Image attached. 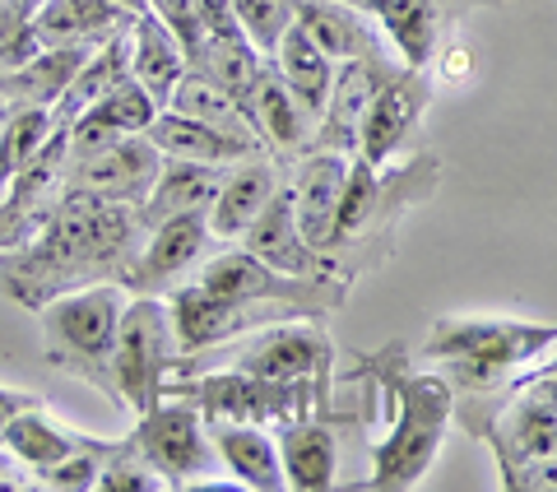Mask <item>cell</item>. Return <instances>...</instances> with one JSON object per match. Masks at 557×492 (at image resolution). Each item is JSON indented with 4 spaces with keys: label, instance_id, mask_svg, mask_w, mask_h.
Listing matches in <instances>:
<instances>
[{
    "label": "cell",
    "instance_id": "cell-1",
    "mask_svg": "<svg viewBox=\"0 0 557 492\" xmlns=\"http://www.w3.org/2000/svg\"><path fill=\"white\" fill-rule=\"evenodd\" d=\"M145 242L135 205L65 190L28 242L0 251V297L38 311L42 303L89 284H121Z\"/></svg>",
    "mask_w": 557,
    "mask_h": 492
},
{
    "label": "cell",
    "instance_id": "cell-2",
    "mask_svg": "<svg viewBox=\"0 0 557 492\" xmlns=\"http://www.w3.org/2000/svg\"><path fill=\"white\" fill-rule=\"evenodd\" d=\"M557 344V325L520 321V316H442L432 325L423 354L442 367L456 404H483V428L511 385ZM483 436V432H479Z\"/></svg>",
    "mask_w": 557,
    "mask_h": 492
},
{
    "label": "cell",
    "instance_id": "cell-3",
    "mask_svg": "<svg viewBox=\"0 0 557 492\" xmlns=\"http://www.w3.org/2000/svg\"><path fill=\"white\" fill-rule=\"evenodd\" d=\"M386 391L395 399L391 436L372 451V479L368 488L405 492L423 483V473L437 465L446 428L456 418V391L442 372H405L399 362L386 367Z\"/></svg>",
    "mask_w": 557,
    "mask_h": 492
},
{
    "label": "cell",
    "instance_id": "cell-4",
    "mask_svg": "<svg viewBox=\"0 0 557 492\" xmlns=\"http://www.w3.org/2000/svg\"><path fill=\"white\" fill-rule=\"evenodd\" d=\"M126 303H131V293L121 284H89V288L61 293L38 307L47 362L84 385H98L116 409H121V395H116V377H112V348H116V330H121Z\"/></svg>",
    "mask_w": 557,
    "mask_h": 492
},
{
    "label": "cell",
    "instance_id": "cell-5",
    "mask_svg": "<svg viewBox=\"0 0 557 492\" xmlns=\"http://www.w3.org/2000/svg\"><path fill=\"white\" fill-rule=\"evenodd\" d=\"M177 362H182V348H177V330H172L168 297L131 293L126 311H121L116 348H112V377H116L121 409L139 414L149 404H159L172 372H177Z\"/></svg>",
    "mask_w": 557,
    "mask_h": 492
},
{
    "label": "cell",
    "instance_id": "cell-6",
    "mask_svg": "<svg viewBox=\"0 0 557 492\" xmlns=\"http://www.w3.org/2000/svg\"><path fill=\"white\" fill-rule=\"evenodd\" d=\"M209 354H223L219 367H237V372L284 381V385H325L330 391V367H335V348L321 330L317 316H288L265 330H251L233 344H219Z\"/></svg>",
    "mask_w": 557,
    "mask_h": 492
},
{
    "label": "cell",
    "instance_id": "cell-7",
    "mask_svg": "<svg viewBox=\"0 0 557 492\" xmlns=\"http://www.w3.org/2000/svg\"><path fill=\"white\" fill-rule=\"evenodd\" d=\"M70 112L51 108V135L42 149L14 172V182L0 196V251L28 242L51 219V209L65 196V172H70Z\"/></svg>",
    "mask_w": 557,
    "mask_h": 492
},
{
    "label": "cell",
    "instance_id": "cell-8",
    "mask_svg": "<svg viewBox=\"0 0 557 492\" xmlns=\"http://www.w3.org/2000/svg\"><path fill=\"white\" fill-rule=\"evenodd\" d=\"M131 451L145 465H153L168 479V488H186L196 483L209 469V455H214V442H209V423L196 404H186L177 395H163L159 404L139 409V423L126 436Z\"/></svg>",
    "mask_w": 557,
    "mask_h": 492
},
{
    "label": "cell",
    "instance_id": "cell-9",
    "mask_svg": "<svg viewBox=\"0 0 557 492\" xmlns=\"http://www.w3.org/2000/svg\"><path fill=\"white\" fill-rule=\"evenodd\" d=\"M219 237L209 227V214H177L145 227V242L135 251V266L121 279L126 293H172L177 284H186L209 256L219 251Z\"/></svg>",
    "mask_w": 557,
    "mask_h": 492
},
{
    "label": "cell",
    "instance_id": "cell-10",
    "mask_svg": "<svg viewBox=\"0 0 557 492\" xmlns=\"http://www.w3.org/2000/svg\"><path fill=\"white\" fill-rule=\"evenodd\" d=\"M159 172H163V153L139 131V135H121L84 158H70L65 190H84V196H102V200L139 209L149 196V186L159 182Z\"/></svg>",
    "mask_w": 557,
    "mask_h": 492
},
{
    "label": "cell",
    "instance_id": "cell-11",
    "mask_svg": "<svg viewBox=\"0 0 557 492\" xmlns=\"http://www.w3.org/2000/svg\"><path fill=\"white\" fill-rule=\"evenodd\" d=\"M428 102H432L428 70L399 65L395 75L376 89V98L368 102V112H362V126H358V158H362V163L386 168L391 158L405 149V139L418 131Z\"/></svg>",
    "mask_w": 557,
    "mask_h": 492
},
{
    "label": "cell",
    "instance_id": "cell-12",
    "mask_svg": "<svg viewBox=\"0 0 557 492\" xmlns=\"http://www.w3.org/2000/svg\"><path fill=\"white\" fill-rule=\"evenodd\" d=\"M242 108H247L251 131L274 163H293V158H302L311 145H317V112L278 79V70L270 61L256 75L247 98H242Z\"/></svg>",
    "mask_w": 557,
    "mask_h": 492
},
{
    "label": "cell",
    "instance_id": "cell-13",
    "mask_svg": "<svg viewBox=\"0 0 557 492\" xmlns=\"http://www.w3.org/2000/svg\"><path fill=\"white\" fill-rule=\"evenodd\" d=\"M348 163H354V153L307 149L302 158H293V172L284 177L288 196H293V209H298L302 233L321 256L330 251V242H335L344 186H348Z\"/></svg>",
    "mask_w": 557,
    "mask_h": 492
},
{
    "label": "cell",
    "instance_id": "cell-14",
    "mask_svg": "<svg viewBox=\"0 0 557 492\" xmlns=\"http://www.w3.org/2000/svg\"><path fill=\"white\" fill-rule=\"evenodd\" d=\"M405 65V61H399ZM391 51L381 57H362V61H344L335 65V84H330V98L321 108V121H317V145L311 149H335V153H358V126H362V112L368 102L376 98V89L386 84L395 70Z\"/></svg>",
    "mask_w": 557,
    "mask_h": 492
},
{
    "label": "cell",
    "instance_id": "cell-15",
    "mask_svg": "<svg viewBox=\"0 0 557 492\" xmlns=\"http://www.w3.org/2000/svg\"><path fill=\"white\" fill-rule=\"evenodd\" d=\"M483 436H493L497 451V469H511L534 455H553L557 451V409L520 377L511 385V395L497 404V414L487 418Z\"/></svg>",
    "mask_w": 557,
    "mask_h": 492
},
{
    "label": "cell",
    "instance_id": "cell-16",
    "mask_svg": "<svg viewBox=\"0 0 557 492\" xmlns=\"http://www.w3.org/2000/svg\"><path fill=\"white\" fill-rule=\"evenodd\" d=\"M298 28L335 65L391 51V38L381 33V24L362 5H348V0H298Z\"/></svg>",
    "mask_w": 557,
    "mask_h": 492
},
{
    "label": "cell",
    "instance_id": "cell-17",
    "mask_svg": "<svg viewBox=\"0 0 557 492\" xmlns=\"http://www.w3.org/2000/svg\"><path fill=\"white\" fill-rule=\"evenodd\" d=\"M242 246H247L256 260H265L270 270H278V274H321L325 270V256L307 242L302 223H298V209H293L288 182L274 190V200L260 209L256 223L242 233Z\"/></svg>",
    "mask_w": 557,
    "mask_h": 492
},
{
    "label": "cell",
    "instance_id": "cell-18",
    "mask_svg": "<svg viewBox=\"0 0 557 492\" xmlns=\"http://www.w3.org/2000/svg\"><path fill=\"white\" fill-rule=\"evenodd\" d=\"M153 116H159V102L149 98V89L135 75H126L116 89H108L98 102H89V108L70 121V158L94 153V149L112 145V139H121V135L149 131Z\"/></svg>",
    "mask_w": 557,
    "mask_h": 492
},
{
    "label": "cell",
    "instance_id": "cell-19",
    "mask_svg": "<svg viewBox=\"0 0 557 492\" xmlns=\"http://www.w3.org/2000/svg\"><path fill=\"white\" fill-rule=\"evenodd\" d=\"M284 186V163H274L270 153H251L228 168L214 205H209V227L219 242H242V233L256 223V214L274 200V190Z\"/></svg>",
    "mask_w": 557,
    "mask_h": 492
},
{
    "label": "cell",
    "instance_id": "cell-20",
    "mask_svg": "<svg viewBox=\"0 0 557 492\" xmlns=\"http://www.w3.org/2000/svg\"><path fill=\"white\" fill-rule=\"evenodd\" d=\"M135 10L112 0H38L33 33L42 47H102L131 33Z\"/></svg>",
    "mask_w": 557,
    "mask_h": 492
},
{
    "label": "cell",
    "instance_id": "cell-21",
    "mask_svg": "<svg viewBox=\"0 0 557 492\" xmlns=\"http://www.w3.org/2000/svg\"><path fill=\"white\" fill-rule=\"evenodd\" d=\"M84 442H89V432L70 428L65 418L51 414L42 399L24 404V409L5 423V432H0V446L10 451V460L33 469V479H42L47 469H57L65 455H75Z\"/></svg>",
    "mask_w": 557,
    "mask_h": 492
},
{
    "label": "cell",
    "instance_id": "cell-22",
    "mask_svg": "<svg viewBox=\"0 0 557 492\" xmlns=\"http://www.w3.org/2000/svg\"><path fill=\"white\" fill-rule=\"evenodd\" d=\"M228 168H223V163H186V158H163L159 182L149 186L145 205H139V223L153 227V223L177 219V214H209V205H214L223 177H228Z\"/></svg>",
    "mask_w": 557,
    "mask_h": 492
},
{
    "label": "cell",
    "instance_id": "cell-23",
    "mask_svg": "<svg viewBox=\"0 0 557 492\" xmlns=\"http://www.w3.org/2000/svg\"><path fill=\"white\" fill-rule=\"evenodd\" d=\"M126 42H131V75L145 84L149 98L159 102V108H168L172 94H177V84H182V75L190 70L182 42L172 38V28L149 5L135 10Z\"/></svg>",
    "mask_w": 557,
    "mask_h": 492
},
{
    "label": "cell",
    "instance_id": "cell-24",
    "mask_svg": "<svg viewBox=\"0 0 557 492\" xmlns=\"http://www.w3.org/2000/svg\"><path fill=\"white\" fill-rule=\"evenodd\" d=\"M209 442H214V455L233 469V479L242 488L256 492H278L284 483V455H278L274 436L265 432V423H209Z\"/></svg>",
    "mask_w": 557,
    "mask_h": 492
},
{
    "label": "cell",
    "instance_id": "cell-25",
    "mask_svg": "<svg viewBox=\"0 0 557 492\" xmlns=\"http://www.w3.org/2000/svg\"><path fill=\"white\" fill-rule=\"evenodd\" d=\"M278 455H284V483L298 492H325L339 479V442L311 414L278 423Z\"/></svg>",
    "mask_w": 557,
    "mask_h": 492
},
{
    "label": "cell",
    "instance_id": "cell-26",
    "mask_svg": "<svg viewBox=\"0 0 557 492\" xmlns=\"http://www.w3.org/2000/svg\"><path fill=\"white\" fill-rule=\"evenodd\" d=\"M145 135L159 145L163 158H186V163H223L228 168V163H242V158H251V153H265L260 145H251V139H233V135L205 126V121L186 116L177 108H159V116L149 121Z\"/></svg>",
    "mask_w": 557,
    "mask_h": 492
},
{
    "label": "cell",
    "instance_id": "cell-27",
    "mask_svg": "<svg viewBox=\"0 0 557 492\" xmlns=\"http://www.w3.org/2000/svg\"><path fill=\"white\" fill-rule=\"evenodd\" d=\"M381 24L405 65L428 70L437 57V38L446 28V0H368L362 5Z\"/></svg>",
    "mask_w": 557,
    "mask_h": 492
},
{
    "label": "cell",
    "instance_id": "cell-28",
    "mask_svg": "<svg viewBox=\"0 0 557 492\" xmlns=\"http://www.w3.org/2000/svg\"><path fill=\"white\" fill-rule=\"evenodd\" d=\"M94 51L98 47H42V51H33L24 65L5 70V102H24V108H57Z\"/></svg>",
    "mask_w": 557,
    "mask_h": 492
},
{
    "label": "cell",
    "instance_id": "cell-29",
    "mask_svg": "<svg viewBox=\"0 0 557 492\" xmlns=\"http://www.w3.org/2000/svg\"><path fill=\"white\" fill-rule=\"evenodd\" d=\"M270 65L278 70V79L288 84L293 94H298L311 112H317L321 121V108H325V98H330V84H335V61L325 57V51L307 38V33L293 24L284 38H278V47L270 51Z\"/></svg>",
    "mask_w": 557,
    "mask_h": 492
},
{
    "label": "cell",
    "instance_id": "cell-30",
    "mask_svg": "<svg viewBox=\"0 0 557 492\" xmlns=\"http://www.w3.org/2000/svg\"><path fill=\"white\" fill-rule=\"evenodd\" d=\"M168 108L196 116V121H205V126H214V131L233 135V139H251V145H260L256 131H251V121H247V108H242L228 89H219L209 75H200V70H186ZM260 149H265V145H260Z\"/></svg>",
    "mask_w": 557,
    "mask_h": 492
},
{
    "label": "cell",
    "instance_id": "cell-31",
    "mask_svg": "<svg viewBox=\"0 0 557 492\" xmlns=\"http://www.w3.org/2000/svg\"><path fill=\"white\" fill-rule=\"evenodd\" d=\"M265 61L270 57H260L247 33H209L205 47L196 51V61H190V70L209 75L219 89H228L242 102V98H247V89L256 84V75L265 70Z\"/></svg>",
    "mask_w": 557,
    "mask_h": 492
},
{
    "label": "cell",
    "instance_id": "cell-32",
    "mask_svg": "<svg viewBox=\"0 0 557 492\" xmlns=\"http://www.w3.org/2000/svg\"><path fill=\"white\" fill-rule=\"evenodd\" d=\"M51 135V108H24V102H0V196L14 182L33 153Z\"/></svg>",
    "mask_w": 557,
    "mask_h": 492
},
{
    "label": "cell",
    "instance_id": "cell-33",
    "mask_svg": "<svg viewBox=\"0 0 557 492\" xmlns=\"http://www.w3.org/2000/svg\"><path fill=\"white\" fill-rule=\"evenodd\" d=\"M233 14L260 57H270L278 38L298 24V0H233Z\"/></svg>",
    "mask_w": 557,
    "mask_h": 492
},
{
    "label": "cell",
    "instance_id": "cell-34",
    "mask_svg": "<svg viewBox=\"0 0 557 492\" xmlns=\"http://www.w3.org/2000/svg\"><path fill=\"white\" fill-rule=\"evenodd\" d=\"M33 10L38 0H0V70H14L33 51H42L38 33H33Z\"/></svg>",
    "mask_w": 557,
    "mask_h": 492
},
{
    "label": "cell",
    "instance_id": "cell-35",
    "mask_svg": "<svg viewBox=\"0 0 557 492\" xmlns=\"http://www.w3.org/2000/svg\"><path fill=\"white\" fill-rule=\"evenodd\" d=\"M145 5L172 28V38L182 42L186 61H196V51L205 47V14H200V0H145Z\"/></svg>",
    "mask_w": 557,
    "mask_h": 492
},
{
    "label": "cell",
    "instance_id": "cell-36",
    "mask_svg": "<svg viewBox=\"0 0 557 492\" xmlns=\"http://www.w3.org/2000/svg\"><path fill=\"white\" fill-rule=\"evenodd\" d=\"M502 488H511V492H557V451L502 469Z\"/></svg>",
    "mask_w": 557,
    "mask_h": 492
},
{
    "label": "cell",
    "instance_id": "cell-37",
    "mask_svg": "<svg viewBox=\"0 0 557 492\" xmlns=\"http://www.w3.org/2000/svg\"><path fill=\"white\" fill-rule=\"evenodd\" d=\"M38 395H28V391H10V385H0V432H5V423L14 414L24 409V404H33Z\"/></svg>",
    "mask_w": 557,
    "mask_h": 492
},
{
    "label": "cell",
    "instance_id": "cell-38",
    "mask_svg": "<svg viewBox=\"0 0 557 492\" xmlns=\"http://www.w3.org/2000/svg\"><path fill=\"white\" fill-rule=\"evenodd\" d=\"M442 61H446V65H442L446 79H460V75H469V70H474V57H469V47H460V42H450Z\"/></svg>",
    "mask_w": 557,
    "mask_h": 492
},
{
    "label": "cell",
    "instance_id": "cell-39",
    "mask_svg": "<svg viewBox=\"0 0 557 492\" xmlns=\"http://www.w3.org/2000/svg\"><path fill=\"white\" fill-rule=\"evenodd\" d=\"M525 381L534 385V391L539 395H544L548 404H553V409H557V377H539V372H525Z\"/></svg>",
    "mask_w": 557,
    "mask_h": 492
},
{
    "label": "cell",
    "instance_id": "cell-40",
    "mask_svg": "<svg viewBox=\"0 0 557 492\" xmlns=\"http://www.w3.org/2000/svg\"><path fill=\"white\" fill-rule=\"evenodd\" d=\"M544 358H548V354H544ZM530 372H539V377H557V354H553L548 362H534V367H530Z\"/></svg>",
    "mask_w": 557,
    "mask_h": 492
},
{
    "label": "cell",
    "instance_id": "cell-41",
    "mask_svg": "<svg viewBox=\"0 0 557 492\" xmlns=\"http://www.w3.org/2000/svg\"><path fill=\"white\" fill-rule=\"evenodd\" d=\"M10 469H14V460H10V451H5V446H0V483H10V479H5V473H10Z\"/></svg>",
    "mask_w": 557,
    "mask_h": 492
},
{
    "label": "cell",
    "instance_id": "cell-42",
    "mask_svg": "<svg viewBox=\"0 0 557 492\" xmlns=\"http://www.w3.org/2000/svg\"><path fill=\"white\" fill-rule=\"evenodd\" d=\"M0 102H5V70H0Z\"/></svg>",
    "mask_w": 557,
    "mask_h": 492
},
{
    "label": "cell",
    "instance_id": "cell-43",
    "mask_svg": "<svg viewBox=\"0 0 557 492\" xmlns=\"http://www.w3.org/2000/svg\"><path fill=\"white\" fill-rule=\"evenodd\" d=\"M348 5H368V0H348Z\"/></svg>",
    "mask_w": 557,
    "mask_h": 492
}]
</instances>
